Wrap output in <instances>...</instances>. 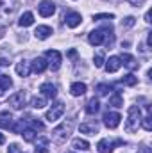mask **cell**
<instances>
[{"label":"cell","instance_id":"6da1fadb","mask_svg":"<svg viewBox=\"0 0 152 153\" xmlns=\"http://www.w3.org/2000/svg\"><path fill=\"white\" fill-rule=\"evenodd\" d=\"M16 11V2L14 0H0V27L7 25Z\"/></svg>","mask_w":152,"mask_h":153},{"label":"cell","instance_id":"7a4b0ae2","mask_svg":"<svg viewBox=\"0 0 152 153\" xmlns=\"http://www.w3.org/2000/svg\"><path fill=\"white\" fill-rule=\"evenodd\" d=\"M140 123H141V111H140V107L131 105L129 107V116H127V123H125V130L132 134V132L138 130Z\"/></svg>","mask_w":152,"mask_h":153},{"label":"cell","instance_id":"3957f363","mask_svg":"<svg viewBox=\"0 0 152 153\" xmlns=\"http://www.w3.org/2000/svg\"><path fill=\"white\" fill-rule=\"evenodd\" d=\"M63 114H65V103H63V102H56V103H52V107L47 111L45 119L50 121V123H54V121H57Z\"/></svg>","mask_w":152,"mask_h":153},{"label":"cell","instance_id":"277c9868","mask_svg":"<svg viewBox=\"0 0 152 153\" xmlns=\"http://www.w3.org/2000/svg\"><path fill=\"white\" fill-rule=\"evenodd\" d=\"M45 57L48 59V66L56 71V70H59L61 68V62H63V57H61V53L57 52V50H48L47 53H45Z\"/></svg>","mask_w":152,"mask_h":153},{"label":"cell","instance_id":"5b68a950","mask_svg":"<svg viewBox=\"0 0 152 153\" xmlns=\"http://www.w3.org/2000/svg\"><path fill=\"white\" fill-rule=\"evenodd\" d=\"M70 130H72V119H70L68 123H63L61 126H57V128L52 132V134H54V139H56V141H59V143H61V141H65V139L70 135Z\"/></svg>","mask_w":152,"mask_h":153},{"label":"cell","instance_id":"8992f818","mask_svg":"<svg viewBox=\"0 0 152 153\" xmlns=\"http://www.w3.org/2000/svg\"><path fill=\"white\" fill-rule=\"evenodd\" d=\"M9 105H11L13 109H16V111L23 109V105H25V93H23V91H18V93L11 94V96H9Z\"/></svg>","mask_w":152,"mask_h":153},{"label":"cell","instance_id":"52a82bcc","mask_svg":"<svg viewBox=\"0 0 152 153\" xmlns=\"http://www.w3.org/2000/svg\"><path fill=\"white\" fill-rule=\"evenodd\" d=\"M38 11L43 18H48V16H52V14L56 13V5H54L50 0H43L38 5Z\"/></svg>","mask_w":152,"mask_h":153},{"label":"cell","instance_id":"ba28073f","mask_svg":"<svg viewBox=\"0 0 152 153\" xmlns=\"http://www.w3.org/2000/svg\"><path fill=\"white\" fill-rule=\"evenodd\" d=\"M120 119H122V116L118 112H106L104 114V125L113 130V128H116L120 125Z\"/></svg>","mask_w":152,"mask_h":153},{"label":"cell","instance_id":"9c48e42d","mask_svg":"<svg viewBox=\"0 0 152 153\" xmlns=\"http://www.w3.org/2000/svg\"><path fill=\"white\" fill-rule=\"evenodd\" d=\"M122 143H123V141H114V143H111V141H108V139H102V141H99L97 150H99V153H111L114 144H122Z\"/></svg>","mask_w":152,"mask_h":153},{"label":"cell","instance_id":"30bf717a","mask_svg":"<svg viewBox=\"0 0 152 153\" xmlns=\"http://www.w3.org/2000/svg\"><path fill=\"white\" fill-rule=\"evenodd\" d=\"M104 38H106V34H104V29H99V30H93V32H90L88 41H90L91 45L99 46V45H102V43H104Z\"/></svg>","mask_w":152,"mask_h":153},{"label":"cell","instance_id":"8fae6325","mask_svg":"<svg viewBox=\"0 0 152 153\" xmlns=\"http://www.w3.org/2000/svg\"><path fill=\"white\" fill-rule=\"evenodd\" d=\"M47 68H48V62H47L43 57H36V59L31 62V71H34V73H43Z\"/></svg>","mask_w":152,"mask_h":153},{"label":"cell","instance_id":"7c38bea8","mask_svg":"<svg viewBox=\"0 0 152 153\" xmlns=\"http://www.w3.org/2000/svg\"><path fill=\"white\" fill-rule=\"evenodd\" d=\"M65 22H66V25L70 27V29H75L81 25V22H82V16L79 14V13H68L66 16H65Z\"/></svg>","mask_w":152,"mask_h":153},{"label":"cell","instance_id":"4fadbf2b","mask_svg":"<svg viewBox=\"0 0 152 153\" xmlns=\"http://www.w3.org/2000/svg\"><path fill=\"white\" fill-rule=\"evenodd\" d=\"M120 66H122V61H120V57H109L108 61H106V71L108 73H114V71H118L120 70Z\"/></svg>","mask_w":152,"mask_h":153},{"label":"cell","instance_id":"5bb4252c","mask_svg":"<svg viewBox=\"0 0 152 153\" xmlns=\"http://www.w3.org/2000/svg\"><path fill=\"white\" fill-rule=\"evenodd\" d=\"M39 91H41V93H43V96H47V98H56V94H57L56 85H54V84H50V82L41 84V85H39Z\"/></svg>","mask_w":152,"mask_h":153},{"label":"cell","instance_id":"9a60e30c","mask_svg":"<svg viewBox=\"0 0 152 153\" xmlns=\"http://www.w3.org/2000/svg\"><path fill=\"white\" fill-rule=\"evenodd\" d=\"M34 36L38 39L50 38V36H52V27H48V25H38L36 30H34Z\"/></svg>","mask_w":152,"mask_h":153},{"label":"cell","instance_id":"2e32d148","mask_svg":"<svg viewBox=\"0 0 152 153\" xmlns=\"http://www.w3.org/2000/svg\"><path fill=\"white\" fill-rule=\"evenodd\" d=\"M0 126H2V128H5V130L13 128V116H11L9 111L0 112Z\"/></svg>","mask_w":152,"mask_h":153},{"label":"cell","instance_id":"e0dca14e","mask_svg":"<svg viewBox=\"0 0 152 153\" xmlns=\"http://www.w3.org/2000/svg\"><path fill=\"white\" fill-rule=\"evenodd\" d=\"M120 61L123 62V66H125L127 70H136V68L140 66V64L136 62V59H134L132 55H129V53H123V55L120 57Z\"/></svg>","mask_w":152,"mask_h":153},{"label":"cell","instance_id":"ac0fdd59","mask_svg":"<svg viewBox=\"0 0 152 153\" xmlns=\"http://www.w3.org/2000/svg\"><path fill=\"white\" fill-rule=\"evenodd\" d=\"M16 73L20 76H29V73H31V62L20 61V62L16 64Z\"/></svg>","mask_w":152,"mask_h":153},{"label":"cell","instance_id":"d6986e66","mask_svg":"<svg viewBox=\"0 0 152 153\" xmlns=\"http://www.w3.org/2000/svg\"><path fill=\"white\" fill-rule=\"evenodd\" d=\"M32 23H34V14L29 13V11L23 13V14L20 16V20H18V25H20V27H31Z\"/></svg>","mask_w":152,"mask_h":153},{"label":"cell","instance_id":"ffe728a7","mask_svg":"<svg viewBox=\"0 0 152 153\" xmlns=\"http://www.w3.org/2000/svg\"><path fill=\"white\" fill-rule=\"evenodd\" d=\"M79 128H81L82 134H88V135H95L99 132V125L97 123H82Z\"/></svg>","mask_w":152,"mask_h":153},{"label":"cell","instance_id":"44dd1931","mask_svg":"<svg viewBox=\"0 0 152 153\" xmlns=\"http://www.w3.org/2000/svg\"><path fill=\"white\" fill-rule=\"evenodd\" d=\"M70 93H72V96H82L86 93V84H82V82L72 84L70 85Z\"/></svg>","mask_w":152,"mask_h":153},{"label":"cell","instance_id":"7402d4cb","mask_svg":"<svg viewBox=\"0 0 152 153\" xmlns=\"http://www.w3.org/2000/svg\"><path fill=\"white\" fill-rule=\"evenodd\" d=\"M34 153H50V150H48V139L39 137L38 143H36V148H34Z\"/></svg>","mask_w":152,"mask_h":153},{"label":"cell","instance_id":"603a6c76","mask_svg":"<svg viewBox=\"0 0 152 153\" xmlns=\"http://www.w3.org/2000/svg\"><path fill=\"white\" fill-rule=\"evenodd\" d=\"M13 85V80L9 75H0V96H4V93Z\"/></svg>","mask_w":152,"mask_h":153},{"label":"cell","instance_id":"cb8c5ba5","mask_svg":"<svg viewBox=\"0 0 152 153\" xmlns=\"http://www.w3.org/2000/svg\"><path fill=\"white\" fill-rule=\"evenodd\" d=\"M72 146L75 148L77 152H88L90 150V143L84 141V139H74L72 141Z\"/></svg>","mask_w":152,"mask_h":153},{"label":"cell","instance_id":"d4e9b609","mask_svg":"<svg viewBox=\"0 0 152 153\" xmlns=\"http://www.w3.org/2000/svg\"><path fill=\"white\" fill-rule=\"evenodd\" d=\"M99 109H100V103H99L97 98H91V100L88 102V105H86V112H88V114H97Z\"/></svg>","mask_w":152,"mask_h":153},{"label":"cell","instance_id":"484cf974","mask_svg":"<svg viewBox=\"0 0 152 153\" xmlns=\"http://www.w3.org/2000/svg\"><path fill=\"white\" fill-rule=\"evenodd\" d=\"M109 105H113V107H123V98H122L120 93H114L113 96L109 98Z\"/></svg>","mask_w":152,"mask_h":153},{"label":"cell","instance_id":"4316f807","mask_svg":"<svg viewBox=\"0 0 152 153\" xmlns=\"http://www.w3.org/2000/svg\"><path fill=\"white\" fill-rule=\"evenodd\" d=\"M123 85H136L138 84V76H134L132 73H129V75L122 76V80H120Z\"/></svg>","mask_w":152,"mask_h":153},{"label":"cell","instance_id":"83f0119b","mask_svg":"<svg viewBox=\"0 0 152 153\" xmlns=\"http://www.w3.org/2000/svg\"><path fill=\"white\" fill-rule=\"evenodd\" d=\"M22 135H23V141L32 143V141H34V137H36V130H32V128H25V130L22 132Z\"/></svg>","mask_w":152,"mask_h":153},{"label":"cell","instance_id":"f1b7e54d","mask_svg":"<svg viewBox=\"0 0 152 153\" xmlns=\"http://www.w3.org/2000/svg\"><path fill=\"white\" fill-rule=\"evenodd\" d=\"M31 105H32L34 109H43V107L47 105V102H45L43 96H34V98L31 100Z\"/></svg>","mask_w":152,"mask_h":153},{"label":"cell","instance_id":"f546056e","mask_svg":"<svg viewBox=\"0 0 152 153\" xmlns=\"http://www.w3.org/2000/svg\"><path fill=\"white\" fill-rule=\"evenodd\" d=\"M111 89H113V87H111L109 84H99V85H97V93H99V94H108Z\"/></svg>","mask_w":152,"mask_h":153},{"label":"cell","instance_id":"4dcf8cb0","mask_svg":"<svg viewBox=\"0 0 152 153\" xmlns=\"http://www.w3.org/2000/svg\"><path fill=\"white\" fill-rule=\"evenodd\" d=\"M141 125H143V128H145L147 132H150V130H152V117H150V116L141 117Z\"/></svg>","mask_w":152,"mask_h":153},{"label":"cell","instance_id":"1f68e13d","mask_svg":"<svg viewBox=\"0 0 152 153\" xmlns=\"http://www.w3.org/2000/svg\"><path fill=\"white\" fill-rule=\"evenodd\" d=\"M23 130H25V121H23V119H22V121H18V123L13 126V132H14V134H22Z\"/></svg>","mask_w":152,"mask_h":153},{"label":"cell","instance_id":"d6a6232c","mask_svg":"<svg viewBox=\"0 0 152 153\" xmlns=\"http://www.w3.org/2000/svg\"><path fill=\"white\" fill-rule=\"evenodd\" d=\"M93 62H95V68H102L104 66V55L102 53H97L95 59H93Z\"/></svg>","mask_w":152,"mask_h":153},{"label":"cell","instance_id":"836d02e7","mask_svg":"<svg viewBox=\"0 0 152 153\" xmlns=\"http://www.w3.org/2000/svg\"><path fill=\"white\" fill-rule=\"evenodd\" d=\"M134 25V18L132 16H127L123 22H122V27H132Z\"/></svg>","mask_w":152,"mask_h":153},{"label":"cell","instance_id":"e575fe53","mask_svg":"<svg viewBox=\"0 0 152 153\" xmlns=\"http://www.w3.org/2000/svg\"><path fill=\"white\" fill-rule=\"evenodd\" d=\"M31 125H32V130H43V128H45V125H43L41 121H38V119H34Z\"/></svg>","mask_w":152,"mask_h":153},{"label":"cell","instance_id":"d590c367","mask_svg":"<svg viewBox=\"0 0 152 153\" xmlns=\"http://www.w3.org/2000/svg\"><path fill=\"white\" fill-rule=\"evenodd\" d=\"M113 14H95L93 20H113Z\"/></svg>","mask_w":152,"mask_h":153},{"label":"cell","instance_id":"8d00e7d4","mask_svg":"<svg viewBox=\"0 0 152 153\" xmlns=\"http://www.w3.org/2000/svg\"><path fill=\"white\" fill-rule=\"evenodd\" d=\"M7 153H23V152H22V148H20L18 144H11V146H9V152H7Z\"/></svg>","mask_w":152,"mask_h":153},{"label":"cell","instance_id":"74e56055","mask_svg":"<svg viewBox=\"0 0 152 153\" xmlns=\"http://www.w3.org/2000/svg\"><path fill=\"white\" fill-rule=\"evenodd\" d=\"M132 5H136V7H140V4H143V0H129Z\"/></svg>","mask_w":152,"mask_h":153},{"label":"cell","instance_id":"f35d334b","mask_svg":"<svg viewBox=\"0 0 152 153\" xmlns=\"http://www.w3.org/2000/svg\"><path fill=\"white\" fill-rule=\"evenodd\" d=\"M147 45H149V46L152 45V32H149V34H147Z\"/></svg>","mask_w":152,"mask_h":153},{"label":"cell","instance_id":"ab89813d","mask_svg":"<svg viewBox=\"0 0 152 153\" xmlns=\"http://www.w3.org/2000/svg\"><path fill=\"white\" fill-rule=\"evenodd\" d=\"M140 153H150V150H149L147 146H141V148H140Z\"/></svg>","mask_w":152,"mask_h":153},{"label":"cell","instance_id":"60d3db41","mask_svg":"<svg viewBox=\"0 0 152 153\" xmlns=\"http://www.w3.org/2000/svg\"><path fill=\"white\" fill-rule=\"evenodd\" d=\"M7 64H9L7 59H0V66H7Z\"/></svg>","mask_w":152,"mask_h":153},{"label":"cell","instance_id":"b9f144b4","mask_svg":"<svg viewBox=\"0 0 152 153\" xmlns=\"http://www.w3.org/2000/svg\"><path fill=\"white\" fill-rule=\"evenodd\" d=\"M145 22H150V11H147V14H145Z\"/></svg>","mask_w":152,"mask_h":153},{"label":"cell","instance_id":"7bdbcfd3","mask_svg":"<svg viewBox=\"0 0 152 153\" xmlns=\"http://www.w3.org/2000/svg\"><path fill=\"white\" fill-rule=\"evenodd\" d=\"M4 143H5V137H4V135L0 134V144H4Z\"/></svg>","mask_w":152,"mask_h":153},{"label":"cell","instance_id":"ee69618b","mask_svg":"<svg viewBox=\"0 0 152 153\" xmlns=\"http://www.w3.org/2000/svg\"><path fill=\"white\" fill-rule=\"evenodd\" d=\"M68 153H72V152H68Z\"/></svg>","mask_w":152,"mask_h":153}]
</instances>
